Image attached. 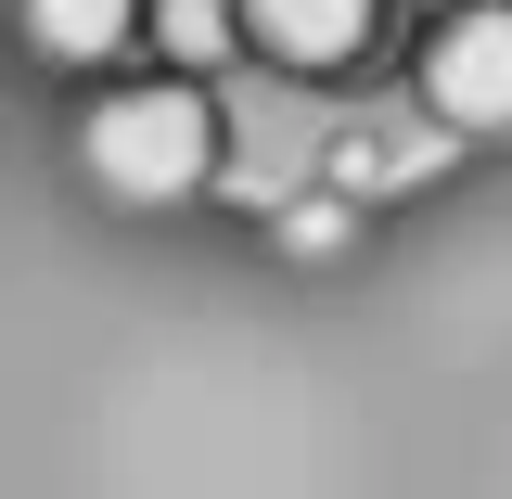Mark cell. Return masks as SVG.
<instances>
[{
	"mask_svg": "<svg viewBox=\"0 0 512 499\" xmlns=\"http://www.w3.org/2000/svg\"><path fill=\"white\" fill-rule=\"evenodd\" d=\"M77 167L103 180V205H192L218 180V103L205 77H154V90H103L77 116Z\"/></svg>",
	"mask_w": 512,
	"mask_h": 499,
	"instance_id": "obj_1",
	"label": "cell"
},
{
	"mask_svg": "<svg viewBox=\"0 0 512 499\" xmlns=\"http://www.w3.org/2000/svg\"><path fill=\"white\" fill-rule=\"evenodd\" d=\"M423 103H436V128H461V141H500L512 128V0L436 13V39H423Z\"/></svg>",
	"mask_w": 512,
	"mask_h": 499,
	"instance_id": "obj_2",
	"label": "cell"
},
{
	"mask_svg": "<svg viewBox=\"0 0 512 499\" xmlns=\"http://www.w3.org/2000/svg\"><path fill=\"white\" fill-rule=\"evenodd\" d=\"M244 13V52L282 77H346L384 39V0H231Z\"/></svg>",
	"mask_w": 512,
	"mask_h": 499,
	"instance_id": "obj_3",
	"label": "cell"
},
{
	"mask_svg": "<svg viewBox=\"0 0 512 499\" xmlns=\"http://www.w3.org/2000/svg\"><path fill=\"white\" fill-rule=\"evenodd\" d=\"M141 39V0H26V52L39 64H116Z\"/></svg>",
	"mask_w": 512,
	"mask_h": 499,
	"instance_id": "obj_4",
	"label": "cell"
},
{
	"mask_svg": "<svg viewBox=\"0 0 512 499\" xmlns=\"http://www.w3.org/2000/svg\"><path fill=\"white\" fill-rule=\"evenodd\" d=\"M141 39L167 52V77H218L244 52V13L231 0H141Z\"/></svg>",
	"mask_w": 512,
	"mask_h": 499,
	"instance_id": "obj_5",
	"label": "cell"
},
{
	"mask_svg": "<svg viewBox=\"0 0 512 499\" xmlns=\"http://www.w3.org/2000/svg\"><path fill=\"white\" fill-rule=\"evenodd\" d=\"M282 256H346V205H333V192L282 205Z\"/></svg>",
	"mask_w": 512,
	"mask_h": 499,
	"instance_id": "obj_6",
	"label": "cell"
}]
</instances>
